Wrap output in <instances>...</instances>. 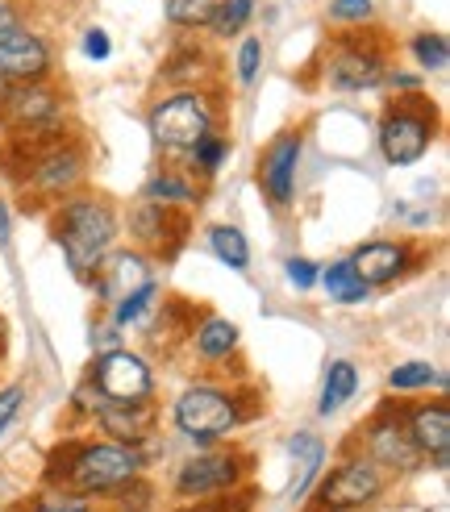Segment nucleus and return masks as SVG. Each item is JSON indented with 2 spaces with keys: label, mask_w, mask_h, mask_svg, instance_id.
<instances>
[{
  "label": "nucleus",
  "mask_w": 450,
  "mask_h": 512,
  "mask_svg": "<svg viewBox=\"0 0 450 512\" xmlns=\"http://www.w3.org/2000/svg\"><path fill=\"white\" fill-rule=\"evenodd\" d=\"M405 263H409V250L396 246V242H367L355 259H350V267H355V275L367 288H380L388 279H396L405 271Z\"/></svg>",
  "instance_id": "14"
},
{
  "label": "nucleus",
  "mask_w": 450,
  "mask_h": 512,
  "mask_svg": "<svg viewBox=\"0 0 450 512\" xmlns=\"http://www.w3.org/2000/svg\"><path fill=\"white\" fill-rule=\"evenodd\" d=\"M413 55H417V63H421L425 71H442L446 59H450V46H446L442 34H417V38H413Z\"/></svg>",
  "instance_id": "26"
},
{
  "label": "nucleus",
  "mask_w": 450,
  "mask_h": 512,
  "mask_svg": "<svg viewBox=\"0 0 450 512\" xmlns=\"http://www.w3.org/2000/svg\"><path fill=\"white\" fill-rule=\"evenodd\" d=\"M288 279H292L300 292L313 288V284H317V263H309V259H288Z\"/></svg>",
  "instance_id": "34"
},
{
  "label": "nucleus",
  "mask_w": 450,
  "mask_h": 512,
  "mask_svg": "<svg viewBox=\"0 0 450 512\" xmlns=\"http://www.w3.org/2000/svg\"><path fill=\"white\" fill-rule=\"evenodd\" d=\"M0 109H5L9 125H46L59 117V96L42 84H13Z\"/></svg>",
  "instance_id": "13"
},
{
  "label": "nucleus",
  "mask_w": 450,
  "mask_h": 512,
  "mask_svg": "<svg viewBox=\"0 0 450 512\" xmlns=\"http://www.w3.org/2000/svg\"><path fill=\"white\" fill-rule=\"evenodd\" d=\"M55 238L67 254V263L75 267V275H88L109 254V246L117 238V221L109 213V204L71 200V204H63V213L55 221Z\"/></svg>",
  "instance_id": "1"
},
{
  "label": "nucleus",
  "mask_w": 450,
  "mask_h": 512,
  "mask_svg": "<svg viewBox=\"0 0 450 512\" xmlns=\"http://www.w3.org/2000/svg\"><path fill=\"white\" fill-rule=\"evenodd\" d=\"M50 67V50L38 34L13 30L0 42V80L5 84H38Z\"/></svg>",
  "instance_id": "8"
},
{
  "label": "nucleus",
  "mask_w": 450,
  "mask_h": 512,
  "mask_svg": "<svg viewBox=\"0 0 450 512\" xmlns=\"http://www.w3.org/2000/svg\"><path fill=\"white\" fill-rule=\"evenodd\" d=\"M238 346V325L225 321V317H209L205 325L196 329V350L205 358H225Z\"/></svg>",
  "instance_id": "22"
},
{
  "label": "nucleus",
  "mask_w": 450,
  "mask_h": 512,
  "mask_svg": "<svg viewBox=\"0 0 450 512\" xmlns=\"http://www.w3.org/2000/svg\"><path fill=\"white\" fill-rule=\"evenodd\" d=\"M380 471H375V463H363V458H355V463H342L330 479L321 483V492H317V504L325 512H334V508H363L371 504L375 496H380Z\"/></svg>",
  "instance_id": "7"
},
{
  "label": "nucleus",
  "mask_w": 450,
  "mask_h": 512,
  "mask_svg": "<svg viewBox=\"0 0 450 512\" xmlns=\"http://www.w3.org/2000/svg\"><path fill=\"white\" fill-rule=\"evenodd\" d=\"M292 458H296L292 500H300V496H305V492L313 488L317 467H321V458H325V446H321V438H313V433H296V438H292Z\"/></svg>",
  "instance_id": "18"
},
{
  "label": "nucleus",
  "mask_w": 450,
  "mask_h": 512,
  "mask_svg": "<svg viewBox=\"0 0 450 512\" xmlns=\"http://www.w3.org/2000/svg\"><path fill=\"white\" fill-rule=\"evenodd\" d=\"M84 55H88V59H109V55H113L109 34H105V30H88V34H84Z\"/></svg>",
  "instance_id": "35"
},
{
  "label": "nucleus",
  "mask_w": 450,
  "mask_h": 512,
  "mask_svg": "<svg viewBox=\"0 0 450 512\" xmlns=\"http://www.w3.org/2000/svg\"><path fill=\"white\" fill-rule=\"evenodd\" d=\"M225 155H230V142L217 138V134H205V138L192 146V163H196L200 171H217V167L225 163Z\"/></svg>",
  "instance_id": "29"
},
{
  "label": "nucleus",
  "mask_w": 450,
  "mask_h": 512,
  "mask_svg": "<svg viewBox=\"0 0 450 512\" xmlns=\"http://www.w3.org/2000/svg\"><path fill=\"white\" fill-rule=\"evenodd\" d=\"M234 479H238V463L230 454H205V458L184 463L180 479H175V492L180 496H213V492L234 488Z\"/></svg>",
  "instance_id": "11"
},
{
  "label": "nucleus",
  "mask_w": 450,
  "mask_h": 512,
  "mask_svg": "<svg viewBox=\"0 0 450 512\" xmlns=\"http://www.w3.org/2000/svg\"><path fill=\"white\" fill-rule=\"evenodd\" d=\"M38 512H88L84 504H71V500H46Z\"/></svg>",
  "instance_id": "37"
},
{
  "label": "nucleus",
  "mask_w": 450,
  "mask_h": 512,
  "mask_svg": "<svg viewBox=\"0 0 450 512\" xmlns=\"http://www.w3.org/2000/svg\"><path fill=\"white\" fill-rule=\"evenodd\" d=\"M213 9H217V0H167V21L196 30V25L213 21Z\"/></svg>",
  "instance_id": "25"
},
{
  "label": "nucleus",
  "mask_w": 450,
  "mask_h": 512,
  "mask_svg": "<svg viewBox=\"0 0 450 512\" xmlns=\"http://www.w3.org/2000/svg\"><path fill=\"white\" fill-rule=\"evenodd\" d=\"M392 84H396V88H417L413 75H392Z\"/></svg>",
  "instance_id": "39"
},
{
  "label": "nucleus",
  "mask_w": 450,
  "mask_h": 512,
  "mask_svg": "<svg viewBox=\"0 0 450 512\" xmlns=\"http://www.w3.org/2000/svg\"><path fill=\"white\" fill-rule=\"evenodd\" d=\"M409 438L417 442L421 454H434V463H450V408L446 404H425L409 417Z\"/></svg>",
  "instance_id": "12"
},
{
  "label": "nucleus",
  "mask_w": 450,
  "mask_h": 512,
  "mask_svg": "<svg viewBox=\"0 0 450 512\" xmlns=\"http://www.w3.org/2000/svg\"><path fill=\"white\" fill-rule=\"evenodd\" d=\"M0 246H9V209L0 204Z\"/></svg>",
  "instance_id": "38"
},
{
  "label": "nucleus",
  "mask_w": 450,
  "mask_h": 512,
  "mask_svg": "<svg viewBox=\"0 0 450 512\" xmlns=\"http://www.w3.org/2000/svg\"><path fill=\"white\" fill-rule=\"evenodd\" d=\"M430 383H446V375L442 371H434L430 363H405V367H396L392 375H388V388L392 392H417V388H430Z\"/></svg>",
  "instance_id": "24"
},
{
  "label": "nucleus",
  "mask_w": 450,
  "mask_h": 512,
  "mask_svg": "<svg viewBox=\"0 0 450 512\" xmlns=\"http://www.w3.org/2000/svg\"><path fill=\"white\" fill-rule=\"evenodd\" d=\"M317 279L325 284V292H330V300H342V304H359V300H367V284L355 275L350 259H346V263H334V267H325V271H317Z\"/></svg>",
  "instance_id": "20"
},
{
  "label": "nucleus",
  "mask_w": 450,
  "mask_h": 512,
  "mask_svg": "<svg viewBox=\"0 0 450 512\" xmlns=\"http://www.w3.org/2000/svg\"><path fill=\"white\" fill-rule=\"evenodd\" d=\"M330 84L342 88V92H363V88H375L384 84V55L380 50H363V46H346L330 59L325 67Z\"/></svg>",
  "instance_id": "9"
},
{
  "label": "nucleus",
  "mask_w": 450,
  "mask_h": 512,
  "mask_svg": "<svg viewBox=\"0 0 450 512\" xmlns=\"http://www.w3.org/2000/svg\"><path fill=\"white\" fill-rule=\"evenodd\" d=\"M13 30H21V17H17L13 5H5V0H0V42H5Z\"/></svg>",
  "instance_id": "36"
},
{
  "label": "nucleus",
  "mask_w": 450,
  "mask_h": 512,
  "mask_svg": "<svg viewBox=\"0 0 450 512\" xmlns=\"http://www.w3.org/2000/svg\"><path fill=\"white\" fill-rule=\"evenodd\" d=\"M355 388H359V371L346 363V358H338V363H330V371H325V388H321V417H330V413H338V408L355 396Z\"/></svg>",
  "instance_id": "19"
},
{
  "label": "nucleus",
  "mask_w": 450,
  "mask_h": 512,
  "mask_svg": "<svg viewBox=\"0 0 450 512\" xmlns=\"http://www.w3.org/2000/svg\"><path fill=\"white\" fill-rule=\"evenodd\" d=\"M371 13H375L371 0H334V5H330L334 21H367Z\"/></svg>",
  "instance_id": "32"
},
{
  "label": "nucleus",
  "mask_w": 450,
  "mask_h": 512,
  "mask_svg": "<svg viewBox=\"0 0 450 512\" xmlns=\"http://www.w3.org/2000/svg\"><path fill=\"white\" fill-rule=\"evenodd\" d=\"M146 196L155 200V204H163V200H192V188H188V184H180L175 175H159L155 184L146 188Z\"/></svg>",
  "instance_id": "31"
},
{
  "label": "nucleus",
  "mask_w": 450,
  "mask_h": 512,
  "mask_svg": "<svg viewBox=\"0 0 450 512\" xmlns=\"http://www.w3.org/2000/svg\"><path fill=\"white\" fill-rule=\"evenodd\" d=\"M259 63H263V42L259 38H246L242 50H238V80L242 84H255Z\"/></svg>",
  "instance_id": "30"
},
{
  "label": "nucleus",
  "mask_w": 450,
  "mask_h": 512,
  "mask_svg": "<svg viewBox=\"0 0 450 512\" xmlns=\"http://www.w3.org/2000/svg\"><path fill=\"white\" fill-rule=\"evenodd\" d=\"M196 512H213V508H196ZM221 512H225V508H221Z\"/></svg>",
  "instance_id": "40"
},
{
  "label": "nucleus",
  "mask_w": 450,
  "mask_h": 512,
  "mask_svg": "<svg viewBox=\"0 0 450 512\" xmlns=\"http://www.w3.org/2000/svg\"><path fill=\"white\" fill-rule=\"evenodd\" d=\"M150 300H155V284H150V279H146V284H138L134 292H125V296L117 300V313H113V321H117V325H130V321H138V317H142V309H146Z\"/></svg>",
  "instance_id": "28"
},
{
  "label": "nucleus",
  "mask_w": 450,
  "mask_h": 512,
  "mask_svg": "<svg viewBox=\"0 0 450 512\" xmlns=\"http://www.w3.org/2000/svg\"><path fill=\"white\" fill-rule=\"evenodd\" d=\"M142 467V454L130 446H88L71 458L67 479L75 492H109L130 483Z\"/></svg>",
  "instance_id": "3"
},
{
  "label": "nucleus",
  "mask_w": 450,
  "mask_h": 512,
  "mask_svg": "<svg viewBox=\"0 0 450 512\" xmlns=\"http://www.w3.org/2000/svg\"><path fill=\"white\" fill-rule=\"evenodd\" d=\"M21 400H25V388H21V383H13V388L0 392V433H5L9 421L21 413Z\"/></svg>",
  "instance_id": "33"
},
{
  "label": "nucleus",
  "mask_w": 450,
  "mask_h": 512,
  "mask_svg": "<svg viewBox=\"0 0 450 512\" xmlns=\"http://www.w3.org/2000/svg\"><path fill=\"white\" fill-rule=\"evenodd\" d=\"M250 13H255V0H217L209 30H213L217 38L242 34V30H246V21H250Z\"/></svg>",
  "instance_id": "23"
},
{
  "label": "nucleus",
  "mask_w": 450,
  "mask_h": 512,
  "mask_svg": "<svg viewBox=\"0 0 450 512\" xmlns=\"http://www.w3.org/2000/svg\"><path fill=\"white\" fill-rule=\"evenodd\" d=\"M100 425L117 442H142L150 429V404L146 400H100Z\"/></svg>",
  "instance_id": "16"
},
{
  "label": "nucleus",
  "mask_w": 450,
  "mask_h": 512,
  "mask_svg": "<svg viewBox=\"0 0 450 512\" xmlns=\"http://www.w3.org/2000/svg\"><path fill=\"white\" fill-rule=\"evenodd\" d=\"M209 246H213V254H217V259L230 267V271H246L250 246H246V234H242L238 225H217L213 234H209Z\"/></svg>",
  "instance_id": "21"
},
{
  "label": "nucleus",
  "mask_w": 450,
  "mask_h": 512,
  "mask_svg": "<svg viewBox=\"0 0 450 512\" xmlns=\"http://www.w3.org/2000/svg\"><path fill=\"white\" fill-rule=\"evenodd\" d=\"M296 163H300V134H284V138H275L271 150H267V159H263V188L271 196V204H292V192H296Z\"/></svg>",
  "instance_id": "10"
},
{
  "label": "nucleus",
  "mask_w": 450,
  "mask_h": 512,
  "mask_svg": "<svg viewBox=\"0 0 450 512\" xmlns=\"http://www.w3.org/2000/svg\"><path fill=\"white\" fill-rule=\"evenodd\" d=\"M371 454L380 458L384 467H396V471H413L421 463V450H417V442L409 438V429L400 421L371 425Z\"/></svg>",
  "instance_id": "15"
},
{
  "label": "nucleus",
  "mask_w": 450,
  "mask_h": 512,
  "mask_svg": "<svg viewBox=\"0 0 450 512\" xmlns=\"http://www.w3.org/2000/svg\"><path fill=\"white\" fill-rule=\"evenodd\" d=\"M430 142H434V113H425L421 105H400L380 125V150L396 167L417 163L430 150Z\"/></svg>",
  "instance_id": "5"
},
{
  "label": "nucleus",
  "mask_w": 450,
  "mask_h": 512,
  "mask_svg": "<svg viewBox=\"0 0 450 512\" xmlns=\"http://www.w3.org/2000/svg\"><path fill=\"white\" fill-rule=\"evenodd\" d=\"M175 425H180L192 442H213L238 425V408L221 388H188L175 400Z\"/></svg>",
  "instance_id": "4"
},
{
  "label": "nucleus",
  "mask_w": 450,
  "mask_h": 512,
  "mask_svg": "<svg viewBox=\"0 0 450 512\" xmlns=\"http://www.w3.org/2000/svg\"><path fill=\"white\" fill-rule=\"evenodd\" d=\"M150 134L167 150H192L205 134H213V113L205 96L196 92H175L150 113Z\"/></svg>",
  "instance_id": "2"
},
{
  "label": "nucleus",
  "mask_w": 450,
  "mask_h": 512,
  "mask_svg": "<svg viewBox=\"0 0 450 512\" xmlns=\"http://www.w3.org/2000/svg\"><path fill=\"white\" fill-rule=\"evenodd\" d=\"M92 388L100 400H146L150 396V367L130 350H109L96 358Z\"/></svg>",
  "instance_id": "6"
},
{
  "label": "nucleus",
  "mask_w": 450,
  "mask_h": 512,
  "mask_svg": "<svg viewBox=\"0 0 450 512\" xmlns=\"http://www.w3.org/2000/svg\"><path fill=\"white\" fill-rule=\"evenodd\" d=\"M30 167H34V188L46 196H63L67 188H75V179H80V155H75V150H63V146L38 155Z\"/></svg>",
  "instance_id": "17"
},
{
  "label": "nucleus",
  "mask_w": 450,
  "mask_h": 512,
  "mask_svg": "<svg viewBox=\"0 0 450 512\" xmlns=\"http://www.w3.org/2000/svg\"><path fill=\"white\" fill-rule=\"evenodd\" d=\"M125 284H146V279H142V263H138V259H117V263L109 267V279H105L100 288H105L113 300H121L125 292H130Z\"/></svg>",
  "instance_id": "27"
}]
</instances>
